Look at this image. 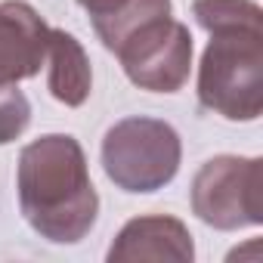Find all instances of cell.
Instances as JSON below:
<instances>
[{
    "label": "cell",
    "mask_w": 263,
    "mask_h": 263,
    "mask_svg": "<svg viewBox=\"0 0 263 263\" xmlns=\"http://www.w3.org/2000/svg\"><path fill=\"white\" fill-rule=\"evenodd\" d=\"M78 4L87 10L90 19H96V16H105V13H111L115 7H121L124 0H78Z\"/></svg>",
    "instance_id": "cell-10"
},
{
    "label": "cell",
    "mask_w": 263,
    "mask_h": 263,
    "mask_svg": "<svg viewBox=\"0 0 263 263\" xmlns=\"http://www.w3.org/2000/svg\"><path fill=\"white\" fill-rule=\"evenodd\" d=\"M31 124V102L19 84H0V146L16 143Z\"/></svg>",
    "instance_id": "cell-9"
},
{
    "label": "cell",
    "mask_w": 263,
    "mask_h": 263,
    "mask_svg": "<svg viewBox=\"0 0 263 263\" xmlns=\"http://www.w3.org/2000/svg\"><path fill=\"white\" fill-rule=\"evenodd\" d=\"M195 22L211 34L198 62L201 108L248 124L263 111V10L257 0H192Z\"/></svg>",
    "instance_id": "cell-1"
},
{
    "label": "cell",
    "mask_w": 263,
    "mask_h": 263,
    "mask_svg": "<svg viewBox=\"0 0 263 263\" xmlns=\"http://www.w3.org/2000/svg\"><path fill=\"white\" fill-rule=\"evenodd\" d=\"M102 171L130 195H149L174 183L183 161V143L177 127L161 118L130 115L115 121L102 137Z\"/></svg>",
    "instance_id": "cell-3"
},
{
    "label": "cell",
    "mask_w": 263,
    "mask_h": 263,
    "mask_svg": "<svg viewBox=\"0 0 263 263\" xmlns=\"http://www.w3.org/2000/svg\"><path fill=\"white\" fill-rule=\"evenodd\" d=\"M50 25L25 0L0 4V84H19L47 62Z\"/></svg>",
    "instance_id": "cell-6"
},
{
    "label": "cell",
    "mask_w": 263,
    "mask_h": 263,
    "mask_svg": "<svg viewBox=\"0 0 263 263\" xmlns=\"http://www.w3.org/2000/svg\"><path fill=\"white\" fill-rule=\"evenodd\" d=\"M105 257L111 263H127V260L189 263L195 257V241L183 220H177L171 214H146V217L127 220L121 226V232L115 235Z\"/></svg>",
    "instance_id": "cell-7"
},
{
    "label": "cell",
    "mask_w": 263,
    "mask_h": 263,
    "mask_svg": "<svg viewBox=\"0 0 263 263\" xmlns=\"http://www.w3.org/2000/svg\"><path fill=\"white\" fill-rule=\"evenodd\" d=\"M47 87L50 96L68 108H78L93 93V68L90 56L71 31L50 28L47 41Z\"/></svg>",
    "instance_id": "cell-8"
},
{
    "label": "cell",
    "mask_w": 263,
    "mask_h": 263,
    "mask_svg": "<svg viewBox=\"0 0 263 263\" xmlns=\"http://www.w3.org/2000/svg\"><path fill=\"white\" fill-rule=\"evenodd\" d=\"M192 214L220 232L263 223V161L245 155L208 158L189 186Z\"/></svg>",
    "instance_id": "cell-5"
},
{
    "label": "cell",
    "mask_w": 263,
    "mask_h": 263,
    "mask_svg": "<svg viewBox=\"0 0 263 263\" xmlns=\"http://www.w3.org/2000/svg\"><path fill=\"white\" fill-rule=\"evenodd\" d=\"M16 192L25 223L53 245H78L96 226L99 195L71 134H44L19 152Z\"/></svg>",
    "instance_id": "cell-2"
},
{
    "label": "cell",
    "mask_w": 263,
    "mask_h": 263,
    "mask_svg": "<svg viewBox=\"0 0 263 263\" xmlns=\"http://www.w3.org/2000/svg\"><path fill=\"white\" fill-rule=\"evenodd\" d=\"M118 56L127 81L149 93H177L192 71V34L171 13H155L137 22L108 50Z\"/></svg>",
    "instance_id": "cell-4"
}]
</instances>
